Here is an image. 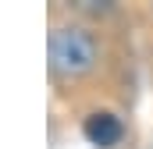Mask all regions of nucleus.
I'll use <instances>...</instances> for the list:
<instances>
[{
  "label": "nucleus",
  "mask_w": 153,
  "mask_h": 149,
  "mask_svg": "<svg viewBox=\"0 0 153 149\" xmlns=\"http://www.w3.org/2000/svg\"><path fill=\"white\" fill-rule=\"evenodd\" d=\"M96 64V39L82 25H57L50 32V71L61 78L85 74Z\"/></svg>",
  "instance_id": "obj_1"
},
{
  "label": "nucleus",
  "mask_w": 153,
  "mask_h": 149,
  "mask_svg": "<svg viewBox=\"0 0 153 149\" xmlns=\"http://www.w3.org/2000/svg\"><path fill=\"white\" fill-rule=\"evenodd\" d=\"M82 135L93 142V146H103V149H111L121 142V135H125V128H121V121H117L114 114H89L85 117V124H82Z\"/></svg>",
  "instance_id": "obj_2"
}]
</instances>
